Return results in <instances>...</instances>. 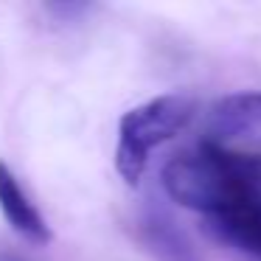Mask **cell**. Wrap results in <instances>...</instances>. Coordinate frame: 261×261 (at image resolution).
Instances as JSON below:
<instances>
[{
	"mask_svg": "<svg viewBox=\"0 0 261 261\" xmlns=\"http://www.w3.org/2000/svg\"><path fill=\"white\" fill-rule=\"evenodd\" d=\"M205 141L214 146H227L230 141L244 135H253L261 129V93L242 90L222 96L205 110L202 115Z\"/></svg>",
	"mask_w": 261,
	"mask_h": 261,
	"instance_id": "7a4b0ae2",
	"label": "cell"
},
{
	"mask_svg": "<svg viewBox=\"0 0 261 261\" xmlns=\"http://www.w3.org/2000/svg\"><path fill=\"white\" fill-rule=\"evenodd\" d=\"M205 227L219 242L261 255V197L244 199L222 214L205 216Z\"/></svg>",
	"mask_w": 261,
	"mask_h": 261,
	"instance_id": "277c9868",
	"label": "cell"
},
{
	"mask_svg": "<svg viewBox=\"0 0 261 261\" xmlns=\"http://www.w3.org/2000/svg\"><path fill=\"white\" fill-rule=\"evenodd\" d=\"M138 239H141L143 250H149L158 261H199L191 242L171 222L160 219V216L143 219L138 225Z\"/></svg>",
	"mask_w": 261,
	"mask_h": 261,
	"instance_id": "5b68a950",
	"label": "cell"
},
{
	"mask_svg": "<svg viewBox=\"0 0 261 261\" xmlns=\"http://www.w3.org/2000/svg\"><path fill=\"white\" fill-rule=\"evenodd\" d=\"M197 107L191 98L166 93L132 107L118 121V146H115V169L126 186H138L149 166V154L160 143L171 141L186 129Z\"/></svg>",
	"mask_w": 261,
	"mask_h": 261,
	"instance_id": "6da1fadb",
	"label": "cell"
},
{
	"mask_svg": "<svg viewBox=\"0 0 261 261\" xmlns=\"http://www.w3.org/2000/svg\"><path fill=\"white\" fill-rule=\"evenodd\" d=\"M0 261H23V258H17V255H0Z\"/></svg>",
	"mask_w": 261,
	"mask_h": 261,
	"instance_id": "8992f818",
	"label": "cell"
},
{
	"mask_svg": "<svg viewBox=\"0 0 261 261\" xmlns=\"http://www.w3.org/2000/svg\"><path fill=\"white\" fill-rule=\"evenodd\" d=\"M0 214L6 216L14 233H20L29 242L48 244L54 239L45 216L37 211V205L31 202V197L25 194V188L20 186V180L6 163H0Z\"/></svg>",
	"mask_w": 261,
	"mask_h": 261,
	"instance_id": "3957f363",
	"label": "cell"
}]
</instances>
